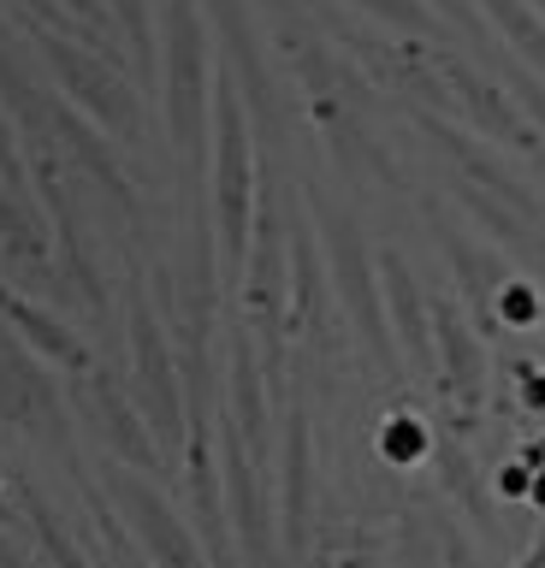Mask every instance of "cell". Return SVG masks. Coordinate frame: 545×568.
<instances>
[{
	"mask_svg": "<svg viewBox=\"0 0 545 568\" xmlns=\"http://www.w3.org/2000/svg\"><path fill=\"white\" fill-rule=\"evenodd\" d=\"M380 284H385V314H392L397 349L415 362L421 379H433V373H438L433 308H427V296H421V284H415V273H410V261H403L397 248H385V255H380Z\"/></svg>",
	"mask_w": 545,
	"mask_h": 568,
	"instance_id": "12",
	"label": "cell"
},
{
	"mask_svg": "<svg viewBox=\"0 0 545 568\" xmlns=\"http://www.w3.org/2000/svg\"><path fill=\"white\" fill-rule=\"evenodd\" d=\"M339 568H392V562H385V550L374 539H362V532H356V545L339 557Z\"/></svg>",
	"mask_w": 545,
	"mask_h": 568,
	"instance_id": "25",
	"label": "cell"
},
{
	"mask_svg": "<svg viewBox=\"0 0 545 568\" xmlns=\"http://www.w3.org/2000/svg\"><path fill=\"white\" fill-rule=\"evenodd\" d=\"M108 497L119 504V515L131 521V532H137V545H143L149 568H214V557H208L196 521H184V515L172 509L137 468L125 474V462H113V468H108Z\"/></svg>",
	"mask_w": 545,
	"mask_h": 568,
	"instance_id": "6",
	"label": "cell"
},
{
	"mask_svg": "<svg viewBox=\"0 0 545 568\" xmlns=\"http://www.w3.org/2000/svg\"><path fill=\"white\" fill-rule=\"evenodd\" d=\"M309 213L321 220V237H326V261H332V291H339L350 326H356V344L367 349V362L380 373H397V332H392V314H385V284L374 273V255L362 243V220L339 202L309 190Z\"/></svg>",
	"mask_w": 545,
	"mask_h": 568,
	"instance_id": "4",
	"label": "cell"
},
{
	"mask_svg": "<svg viewBox=\"0 0 545 568\" xmlns=\"http://www.w3.org/2000/svg\"><path fill=\"white\" fill-rule=\"evenodd\" d=\"M438 550H445V568H481V562H474V545L451 521H438Z\"/></svg>",
	"mask_w": 545,
	"mask_h": 568,
	"instance_id": "24",
	"label": "cell"
},
{
	"mask_svg": "<svg viewBox=\"0 0 545 568\" xmlns=\"http://www.w3.org/2000/svg\"><path fill=\"white\" fill-rule=\"evenodd\" d=\"M433 337H438V373L433 390L445 397V426L456 433H474L486 415V349L474 337L463 302H433Z\"/></svg>",
	"mask_w": 545,
	"mask_h": 568,
	"instance_id": "7",
	"label": "cell"
},
{
	"mask_svg": "<svg viewBox=\"0 0 545 568\" xmlns=\"http://www.w3.org/2000/svg\"><path fill=\"white\" fill-rule=\"evenodd\" d=\"M492 491L509 497V504H522V497L534 491V468H527V462H504V468L492 474Z\"/></svg>",
	"mask_w": 545,
	"mask_h": 568,
	"instance_id": "23",
	"label": "cell"
},
{
	"mask_svg": "<svg viewBox=\"0 0 545 568\" xmlns=\"http://www.w3.org/2000/svg\"><path fill=\"white\" fill-rule=\"evenodd\" d=\"M72 397H78V415L95 426V438L113 450V462H125V468H137V474H161L166 468V450H161V438H154V426L125 403V390H119L101 367L72 379Z\"/></svg>",
	"mask_w": 545,
	"mask_h": 568,
	"instance_id": "9",
	"label": "cell"
},
{
	"mask_svg": "<svg viewBox=\"0 0 545 568\" xmlns=\"http://www.w3.org/2000/svg\"><path fill=\"white\" fill-rule=\"evenodd\" d=\"M516 403H522V415H534L545 420V367H516Z\"/></svg>",
	"mask_w": 545,
	"mask_h": 568,
	"instance_id": "22",
	"label": "cell"
},
{
	"mask_svg": "<svg viewBox=\"0 0 545 568\" xmlns=\"http://www.w3.org/2000/svg\"><path fill=\"white\" fill-rule=\"evenodd\" d=\"M30 42H37L42 65L54 71L60 95L78 106V113H90L108 136L131 142V149H143L149 142V95L137 89V78H125L119 71V60H108L101 48L90 42H72V36H60L54 24H42V18H12Z\"/></svg>",
	"mask_w": 545,
	"mask_h": 568,
	"instance_id": "3",
	"label": "cell"
},
{
	"mask_svg": "<svg viewBox=\"0 0 545 568\" xmlns=\"http://www.w3.org/2000/svg\"><path fill=\"white\" fill-rule=\"evenodd\" d=\"M492 320H498V332H534L545 326V302L527 278H504L492 296Z\"/></svg>",
	"mask_w": 545,
	"mask_h": 568,
	"instance_id": "20",
	"label": "cell"
},
{
	"mask_svg": "<svg viewBox=\"0 0 545 568\" xmlns=\"http://www.w3.org/2000/svg\"><path fill=\"white\" fill-rule=\"evenodd\" d=\"M19 504H24V515H30V527H37V545H42V562H48V568H95V562L72 545V532H65V521L54 515V504L42 497V486L19 479Z\"/></svg>",
	"mask_w": 545,
	"mask_h": 568,
	"instance_id": "16",
	"label": "cell"
},
{
	"mask_svg": "<svg viewBox=\"0 0 545 568\" xmlns=\"http://www.w3.org/2000/svg\"><path fill=\"white\" fill-rule=\"evenodd\" d=\"M433 60H438V71H445V83H451L456 113H468L474 131H486L492 142H504V149H516V154L539 149V124H527L522 106L509 101L498 83H486L481 71H474L468 60H456V53H433Z\"/></svg>",
	"mask_w": 545,
	"mask_h": 568,
	"instance_id": "11",
	"label": "cell"
},
{
	"mask_svg": "<svg viewBox=\"0 0 545 568\" xmlns=\"http://www.w3.org/2000/svg\"><path fill=\"white\" fill-rule=\"evenodd\" d=\"M433 426L421 420V415H410V408H397V415H385L380 420V433H374V450H380V462L385 468H415V462H427L433 456Z\"/></svg>",
	"mask_w": 545,
	"mask_h": 568,
	"instance_id": "18",
	"label": "cell"
},
{
	"mask_svg": "<svg viewBox=\"0 0 545 568\" xmlns=\"http://www.w3.org/2000/svg\"><path fill=\"white\" fill-rule=\"evenodd\" d=\"M108 12H113V30L131 48L137 89L154 95L161 89V12H154V0H108Z\"/></svg>",
	"mask_w": 545,
	"mask_h": 568,
	"instance_id": "15",
	"label": "cell"
},
{
	"mask_svg": "<svg viewBox=\"0 0 545 568\" xmlns=\"http://www.w3.org/2000/svg\"><path fill=\"white\" fill-rule=\"evenodd\" d=\"M65 12H78L83 24H95V30H113V12H108V0H60ZM119 36V30H113Z\"/></svg>",
	"mask_w": 545,
	"mask_h": 568,
	"instance_id": "26",
	"label": "cell"
},
{
	"mask_svg": "<svg viewBox=\"0 0 545 568\" xmlns=\"http://www.w3.org/2000/svg\"><path fill=\"white\" fill-rule=\"evenodd\" d=\"M0 320H7V326L24 337L30 355H42L48 367H60V373H65V379H83V373H95V349L83 344V337L65 326L60 314H48L42 302L12 296L7 284H0Z\"/></svg>",
	"mask_w": 545,
	"mask_h": 568,
	"instance_id": "13",
	"label": "cell"
},
{
	"mask_svg": "<svg viewBox=\"0 0 545 568\" xmlns=\"http://www.w3.org/2000/svg\"><path fill=\"white\" fill-rule=\"evenodd\" d=\"M279 545L285 557H309V521H314V420L303 403H285L279 415Z\"/></svg>",
	"mask_w": 545,
	"mask_h": 568,
	"instance_id": "8",
	"label": "cell"
},
{
	"mask_svg": "<svg viewBox=\"0 0 545 568\" xmlns=\"http://www.w3.org/2000/svg\"><path fill=\"white\" fill-rule=\"evenodd\" d=\"M516 89H522V106L534 113V124L545 131V83H539V78H522V71H516Z\"/></svg>",
	"mask_w": 545,
	"mask_h": 568,
	"instance_id": "27",
	"label": "cell"
},
{
	"mask_svg": "<svg viewBox=\"0 0 545 568\" xmlns=\"http://www.w3.org/2000/svg\"><path fill=\"white\" fill-rule=\"evenodd\" d=\"M0 568H30V562L19 557V550H12V539H7V532H0Z\"/></svg>",
	"mask_w": 545,
	"mask_h": 568,
	"instance_id": "29",
	"label": "cell"
},
{
	"mask_svg": "<svg viewBox=\"0 0 545 568\" xmlns=\"http://www.w3.org/2000/svg\"><path fill=\"white\" fill-rule=\"evenodd\" d=\"M350 7L374 12L380 24H392V30H403V36H438V30H445L427 7H421V0H350Z\"/></svg>",
	"mask_w": 545,
	"mask_h": 568,
	"instance_id": "21",
	"label": "cell"
},
{
	"mask_svg": "<svg viewBox=\"0 0 545 568\" xmlns=\"http://www.w3.org/2000/svg\"><path fill=\"white\" fill-rule=\"evenodd\" d=\"M125 320H131V379H137V403L143 420L154 426L166 462L184 456L190 438V408H184V373H179V344L166 337V314L154 308V284L143 273L125 278Z\"/></svg>",
	"mask_w": 545,
	"mask_h": 568,
	"instance_id": "5",
	"label": "cell"
},
{
	"mask_svg": "<svg viewBox=\"0 0 545 568\" xmlns=\"http://www.w3.org/2000/svg\"><path fill=\"white\" fill-rule=\"evenodd\" d=\"M481 12L492 18V24H498L504 42L516 48L522 60L545 78V18L527 7V0H481Z\"/></svg>",
	"mask_w": 545,
	"mask_h": 568,
	"instance_id": "17",
	"label": "cell"
},
{
	"mask_svg": "<svg viewBox=\"0 0 545 568\" xmlns=\"http://www.w3.org/2000/svg\"><path fill=\"white\" fill-rule=\"evenodd\" d=\"M516 568H545V521H539V532L527 539V550L516 557Z\"/></svg>",
	"mask_w": 545,
	"mask_h": 568,
	"instance_id": "28",
	"label": "cell"
},
{
	"mask_svg": "<svg viewBox=\"0 0 545 568\" xmlns=\"http://www.w3.org/2000/svg\"><path fill=\"white\" fill-rule=\"evenodd\" d=\"M392 568H445V550H438V521L427 515H403L392 532V550H385Z\"/></svg>",
	"mask_w": 545,
	"mask_h": 568,
	"instance_id": "19",
	"label": "cell"
},
{
	"mask_svg": "<svg viewBox=\"0 0 545 568\" xmlns=\"http://www.w3.org/2000/svg\"><path fill=\"white\" fill-rule=\"evenodd\" d=\"M225 408H232V426L250 438V450L268 462V420H273V385L268 367L255 362V337L250 326L232 332V385H225Z\"/></svg>",
	"mask_w": 545,
	"mask_h": 568,
	"instance_id": "14",
	"label": "cell"
},
{
	"mask_svg": "<svg viewBox=\"0 0 545 568\" xmlns=\"http://www.w3.org/2000/svg\"><path fill=\"white\" fill-rule=\"evenodd\" d=\"M220 456H225V515H232L243 568H273V521H268V491H261V456L250 450V438L232 420H220Z\"/></svg>",
	"mask_w": 545,
	"mask_h": 568,
	"instance_id": "10",
	"label": "cell"
},
{
	"mask_svg": "<svg viewBox=\"0 0 545 568\" xmlns=\"http://www.w3.org/2000/svg\"><path fill=\"white\" fill-rule=\"evenodd\" d=\"M208 190H214V231L225 248V284H243L250 266V231H255V195H261V154L250 131V101H243L238 71L220 60L214 71V166H208Z\"/></svg>",
	"mask_w": 545,
	"mask_h": 568,
	"instance_id": "2",
	"label": "cell"
},
{
	"mask_svg": "<svg viewBox=\"0 0 545 568\" xmlns=\"http://www.w3.org/2000/svg\"><path fill=\"white\" fill-rule=\"evenodd\" d=\"M161 106L166 131L179 142V166L190 202H202L208 166V131H214V60H208V30H202V0H161Z\"/></svg>",
	"mask_w": 545,
	"mask_h": 568,
	"instance_id": "1",
	"label": "cell"
}]
</instances>
